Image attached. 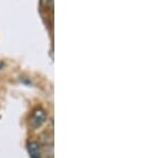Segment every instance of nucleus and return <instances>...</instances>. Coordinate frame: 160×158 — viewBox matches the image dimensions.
Listing matches in <instances>:
<instances>
[{"mask_svg":"<svg viewBox=\"0 0 160 158\" xmlns=\"http://www.w3.org/2000/svg\"><path fill=\"white\" fill-rule=\"evenodd\" d=\"M47 119V115H46V111L43 108H35L33 110L32 115L30 118V125L33 129L40 128L46 122Z\"/></svg>","mask_w":160,"mask_h":158,"instance_id":"obj_1","label":"nucleus"},{"mask_svg":"<svg viewBox=\"0 0 160 158\" xmlns=\"http://www.w3.org/2000/svg\"><path fill=\"white\" fill-rule=\"evenodd\" d=\"M28 152H29L30 158H41L42 150L41 144L37 141H31L28 143Z\"/></svg>","mask_w":160,"mask_h":158,"instance_id":"obj_2","label":"nucleus"}]
</instances>
